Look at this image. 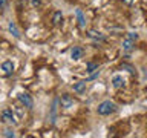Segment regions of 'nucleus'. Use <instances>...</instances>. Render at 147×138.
Here are the masks:
<instances>
[{"label":"nucleus","instance_id":"7ed1b4c3","mask_svg":"<svg viewBox=\"0 0 147 138\" xmlns=\"http://www.w3.org/2000/svg\"><path fill=\"white\" fill-rule=\"evenodd\" d=\"M18 101L25 106L28 109H32V106H34V101H32L31 95L26 94V92H22V94H18Z\"/></svg>","mask_w":147,"mask_h":138},{"label":"nucleus","instance_id":"4be33fe9","mask_svg":"<svg viewBox=\"0 0 147 138\" xmlns=\"http://www.w3.org/2000/svg\"><path fill=\"white\" fill-rule=\"evenodd\" d=\"M123 2L126 3V5H133V3L136 2V0H123Z\"/></svg>","mask_w":147,"mask_h":138},{"label":"nucleus","instance_id":"0eeeda50","mask_svg":"<svg viewBox=\"0 0 147 138\" xmlns=\"http://www.w3.org/2000/svg\"><path fill=\"white\" fill-rule=\"evenodd\" d=\"M60 103H61V106L63 108H71V106H74V98H71V95H67V94H64V95H61V98L58 100Z\"/></svg>","mask_w":147,"mask_h":138},{"label":"nucleus","instance_id":"f8f14e48","mask_svg":"<svg viewBox=\"0 0 147 138\" xmlns=\"http://www.w3.org/2000/svg\"><path fill=\"white\" fill-rule=\"evenodd\" d=\"M61 22H63V14L61 11H55L54 12V17H52V23L55 26H58V25H61Z\"/></svg>","mask_w":147,"mask_h":138},{"label":"nucleus","instance_id":"6e6552de","mask_svg":"<svg viewBox=\"0 0 147 138\" xmlns=\"http://www.w3.org/2000/svg\"><path fill=\"white\" fill-rule=\"evenodd\" d=\"M133 45H135V40H132L130 37H126L123 41V49H124V52H130V51L133 49Z\"/></svg>","mask_w":147,"mask_h":138},{"label":"nucleus","instance_id":"ddd939ff","mask_svg":"<svg viewBox=\"0 0 147 138\" xmlns=\"http://www.w3.org/2000/svg\"><path fill=\"white\" fill-rule=\"evenodd\" d=\"M86 83L87 81H78V83H75V85H74V91L78 92V94H83V92L86 91Z\"/></svg>","mask_w":147,"mask_h":138},{"label":"nucleus","instance_id":"412c9836","mask_svg":"<svg viewBox=\"0 0 147 138\" xmlns=\"http://www.w3.org/2000/svg\"><path fill=\"white\" fill-rule=\"evenodd\" d=\"M127 37H130L132 40H136V39H138V34H136V32H129Z\"/></svg>","mask_w":147,"mask_h":138},{"label":"nucleus","instance_id":"a211bd4d","mask_svg":"<svg viewBox=\"0 0 147 138\" xmlns=\"http://www.w3.org/2000/svg\"><path fill=\"white\" fill-rule=\"evenodd\" d=\"M3 137H8V138H9V137H16V133L8 129V131H5V132H3Z\"/></svg>","mask_w":147,"mask_h":138},{"label":"nucleus","instance_id":"6ab92c4d","mask_svg":"<svg viewBox=\"0 0 147 138\" xmlns=\"http://www.w3.org/2000/svg\"><path fill=\"white\" fill-rule=\"evenodd\" d=\"M121 69H127V71L130 72V74H133V72H135V69H133L132 66H129V64H123V66H121Z\"/></svg>","mask_w":147,"mask_h":138},{"label":"nucleus","instance_id":"f03ea898","mask_svg":"<svg viewBox=\"0 0 147 138\" xmlns=\"http://www.w3.org/2000/svg\"><path fill=\"white\" fill-rule=\"evenodd\" d=\"M0 121L5 123V124H17L16 114H14L11 109H3L2 112H0Z\"/></svg>","mask_w":147,"mask_h":138},{"label":"nucleus","instance_id":"4468645a","mask_svg":"<svg viewBox=\"0 0 147 138\" xmlns=\"http://www.w3.org/2000/svg\"><path fill=\"white\" fill-rule=\"evenodd\" d=\"M57 104H58V98H55L52 109H51V121H52V124L55 123V118H57Z\"/></svg>","mask_w":147,"mask_h":138},{"label":"nucleus","instance_id":"f257e3e1","mask_svg":"<svg viewBox=\"0 0 147 138\" xmlns=\"http://www.w3.org/2000/svg\"><path fill=\"white\" fill-rule=\"evenodd\" d=\"M115 110H117V104H115L113 101H110V100H106V101H103V103H100L98 108H96L98 115H103V117L113 114Z\"/></svg>","mask_w":147,"mask_h":138},{"label":"nucleus","instance_id":"aec40b11","mask_svg":"<svg viewBox=\"0 0 147 138\" xmlns=\"http://www.w3.org/2000/svg\"><path fill=\"white\" fill-rule=\"evenodd\" d=\"M8 6V0H0V9H5Z\"/></svg>","mask_w":147,"mask_h":138},{"label":"nucleus","instance_id":"f3484780","mask_svg":"<svg viewBox=\"0 0 147 138\" xmlns=\"http://www.w3.org/2000/svg\"><path fill=\"white\" fill-rule=\"evenodd\" d=\"M98 75H100V71H98V69H96V71H94V74H90V77L87 78L86 81H89V80H95V78L98 77Z\"/></svg>","mask_w":147,"mask_h":138},{"label":"nucleus","instance_id":"dca6fc26","mask_svg":"<svg viewBox=\"0 0 147 138\" xmlns=\"http://www.w3.org/2000/svg\"><path fill=\"white\" fill-rule=\"evenodd\" d=\"M31 5H32V8H34V9H37V8H40L41 0H31Z\"/></svg>","mask_w":147,"mask_h":138},{"label":"nucleus","instance_id":"39448f33","mask_svg":"<svg viewBox=\"0 0 147 138\" xmlns=\"http://www.w3.org/2000/svg\"><path fill=\"white\" fill-rule=\"evenodd\" d=\"M2 71H3V75L5 77H11L14 74V63L6 60V62L2 63Z\"/></svg>","mask_w":147,"mask_h":138},{"label":"nucleus","instance_id":"2eb2a0df","mask_svg":"<svg viewBox=\"0 0 147 138\" xmlns=\"http://www.w3.org/2000/svg\"><path fill=\"white\" fill-rule=\"evenodd\" d=\"M96 69H98V64L92 63V62H89V63H87V66H86V71L87 72H94V71H96Z\"/></svg>","mask_w":147,"mask_h":138},{"label":"nucleus","instance_id":"423d86ee","mask_svg":"<svg viewBox=\"0 0 147 138\" xmlns=\"http://www.w3.org/2000/svg\"><path fill=\"white\" fill-rule=\"evenodd\" d=\"M83 54H84V49H83L81 46H74L72 51H71L72 60H80V58L83 57Z\"/></svg>","mask_w":147,"mask_h":138},{"label":"nucleus","instance_id":"1a4fd4ad","mask_svg":"<svg viewBox=\"0 0 147 138\" xmlns=\"http://www.w3.org/2000/svg\"><path fill=\"white\" fill-rule=\"evenodd\" d=\"M112 85L115 89H119V87H123L124 85H126V81H124V78L121 75H113L112 78Z\"/></svg>","mask_w":147,"mask_h":138},{"label":"nucleus","instance_id":"9b49d317","mask_svg":"<svg viewBox=\"0 0 147 138\" xmlns=\"http://www.w3.org/2000/svg\"><path fill=\"white\" fill-rule=\"evenodd\" d=\"M75 16H77V20H78V26H80V28H84V26H86V17H84V14H83L81 9H77V11H75Z\"/></svg>","mask_w":147,"mask_h":138},{"label":"nucleus","instance_id":"9d476101","mask_svg":"<svg viewBox=\"0 0 147 138\" xmlns=\"http://www.w3.org/2000/svg\"><path fill=\"white\" fill-rule=\"evenodd\" d=\"M8 29H9V32H11V34L16 37V39H20V29H18L17 28V25L14 22H9V25H8Z\"/></svg>","mask_w":147,"mask_h":138},{"label":"nucleus","instance_id":"20e7f679","mask_svg":"<svg viewBox=\"0 0 147 138\" xmlns=\"http://www.w3.org/2000/svg\"><path fill=\"white\" fill-rule=\"evenodd\" d=\"M87 35H89L92 40H95L96 43H103V41H106V35H104V34H101L100 31L89 29V31H87Z\"/></svg>","mask_w":147,"mask_h":138}]
</instances>
